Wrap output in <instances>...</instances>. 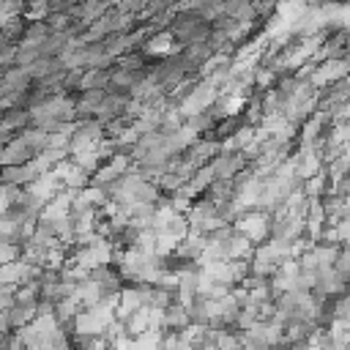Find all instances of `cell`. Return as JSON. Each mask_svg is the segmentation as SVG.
<instances>
[{"mask_svg":"<svg viewBox=\"0 0 350 350\" xmlns=\"http://www.w3.org/2000/svg\"><path fill=\"white\" fill-rule=\"evenodd\" d=\"M249 164L243 161L241 153H219L213 161H211V170L216 175V180H235Z\"/></svg>","mask_w":350,"mask_h":350,"instance_id":"cell-1","label":"cell"},{"mask_svg":"<svg viewBox=\"0 0 350 350\" xmlns=\"http://www.w3.org/2000/svg\"><path fill=\"white\" fill-rule=\"evenodd\" d=\"M41 175L33 170V164H19V167H3V186H19L27 189L38 180Z\"/></svg>","mask_w":350,"mask_h":350,"instance_id":"cell-2","label":"cell"},{"mask_svg":"<svg viewBox=\"0 0 350 350\" xmlns=\"http://www.w3.org/2000/svg\"><path fill=\"white\" fill-rule=\"evenodd\" d=\"M36 159V153L16 137L14 142L3 145V167H19V164H30Z\"/></svg>","mask_w":350,"mask_h":350,"instance_id":"cell-3","label":"cell"}]
</instances>
